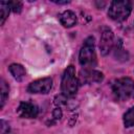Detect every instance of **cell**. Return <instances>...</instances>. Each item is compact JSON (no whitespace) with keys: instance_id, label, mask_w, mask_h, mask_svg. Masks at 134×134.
Instances as JSON below:
<instances>
[{"instance_id":"1","label":"cell","mask_w":134,"mask_h":134,"mask_svg":"<svg viewBox=\"0 0 134 134\" xmlns=\"http://www.w3.org/2000/svg\"><path fill=\"white\" fill-rule=\"evenodd\" d=\"M79 62L85 69H93L96 65V54L94 49V38L88 37L82 46L79 54Z\"/></svg>"},{"instance_id":"2","label":"cell","mask_w":134,"mask_h":134,"mask_svg":"<svg viewBox=\"0 0 134 134\" xmlns=\"http://www.w3.org/2000/svg\"><path fill=\"white\" fill-rule=\"evenodd\" d=\"M79 88V80L75 76V68L73 65H69L62 76L61 82V91L63 95L69 97L74 95L77 92Z\"/></svg>"},{"instance_id":"3","label":"cell","mask_w":134,"mask_h":134,"mask_svg":"<svg viewBox=\"0 0 134 134\" xmlns=\"http://www.w3.org/2000/svg\"><path fill=\"white\" fill-rule=\"evenodd\" d=\"M132 12V3L128 0H114L111 2L108 16L114 21H125L128 19Z\"/></svg>"},{"instance_id":"4","label":"cell","mask_w":134,"mask_h":134,"mask_svg":"<svg viewBox=\"0 0 134 134\" xmlns=\"http://www.w3.org/2000/svg\"><path fill=\"white\" fill-rule=\"evenodd\" d=\"M112 92L119 100H127L134 92V81L130 77L116 80L112 85Z\"/></svg>"},{"instance_id":"5","label":"cell","mask_w":134,"mask_h":134,"mask_svg":"<svg viewBox=\"0 0 134 134\" xmlns=\"http://www.w3.org/2000/svg\"><path fill=\"white\" fill-rule=\"evenodd\" d=\"M114 44V35L109 27H103L99 40V50L102 55H107Z\"/></svg>"},{"instance_id":"6","label":"cell","mask_w":134,"mask_h":134,"mask_svg":"<svg viewBox=\"0 0 134 134\" xmlns=\"http://www.w3.org/2000/svg\"><path fill=\"white\" fill-rule=\"evenodd\" d=\"M51 87H52V80L50 77H43L31 82L27 87V91L30 93L46 94L50 91Z\"/></svg>"},{"instance_id":"7","label":"cell","mask_w":134,"mask_h":134,"mask_svg":"<svg viewBox=\"0 0 134 134\" xmlns=\"http://www.w3.org/2000/svg\"><path fill=\"white\" fill-rule=\"evenodd\" d=\"M104 79V74L100 71L94 69H84L80 72V82L82 84L99 83Z\"/></svg>"},{"instance_id":"8","label":"cell","mask_w":134,"mask_h":134,"mask_svg":"<svg viewBox=\"0 0 134 134\" xmlns=\"http://www.w3.org/2000/svg\"><path fill=\"white\" fill-rule=\"evenodd\" d=\"M17 113L21 118H35L37 117L39 110L36 105L28 102H22L17 109Z\"/></svg>"},{"instance_id":"9","label":"cell","mask_w":134,"mask_h":134,"mask_svg":"<svg viewBox=\"0 0 134 134\" xmlns=\"http://www.w3.org/2000/svg\"><path fill=\"white\" fill-rule=\"evenodd\" d=\"M60 22L64 27H72L76 24V16L72 10H65L60 15Z\"/></svg>"},{"instance_id":"10","label":"cell","mask_w":134,"mask_h":134,"mask_svg":"<svg viewBox=\"0 0 134 134\" xmlns=\"http://www.w3.org/2000/svg\"><path fill=\"white\" fill-rule=\"evenodd\" d=\"M8 70H9L10 74L13 75V77H14L16 81H18V82H22V81H23V79L25 77L26 71H25L24 67H23L21 64L14 63V64L9 65Z\"/></svg>"},{"instance_id":"11","label":"cell","mask_w":134,"mask_h":134,"mask_svg":"<svg viewBox=\"0 0 134 134\" xmlns=\"http://www.w3.org/2000/svg\"><path fill=\"white\" fill-rule=\"evenodd\" d=\"M10 10V5L8 1H1L0 2V24L3 25L5 20L8 17Z\"/></svg>"},{"instance_id":"12","label":"cell","mask_w":134,"mask_h":134,"mask_svg":"<svg viewBox=\"0 0 134 134\" xmlns=\"http://www.w3.org/2000/svg\"><path fill=\"white\" fill-rule=\"evenodd\" d=\"M0 86H1V88H0V94H1V104H0V108L2 109L3 107H4V105H5V102H6V99H7V97H8V92H9V87H8V85H7V83L3 80V79H1V84H0Z\"/></svg>"},{"instance_id":"13","label":"cell","mask_w":134,"mask_h":134,"mask_svg":"<svg viewBox=\"0 0 134 134\" xmlns=\"http://www.w3.org/2000/svg\"><path fill=\"white\" fill-rule=\"evenodd\" d=\"M124 125L126 128L134 127V106L124 114Z\"/></svg>"},{"instance_id":"14","label":"cell","mask_w":134,"mask_h":134,"mask_svg":"<svg viewBox=\"0 0 134 134\" xmlns=\"http://www.w3.org/2000/svg\"><path fill=\"white\" fill-rule=\"evenodd\" d=\"M9 5H10V9L16 14L21 13L22 7H23V5L20 1H9Z\"/></svg>"},{"instance_id":"15","label":"cell","mask_w":134,"mask_h":134,"mask_svg":"<svg viewBox=\"0 0 134 134\" xmlns=\"http://www.w3.org/2000/svg\"><path fill=\"white\" fill-rule=\"evenodd\" d=\"M9 130V127H8V124H6L5 120H1V134H5L6 131Z\"/></svg>"},{"instance_id":"16","label":"cell","mask_w":134,"mask_h":134,"mask_svg":"<svg viewBox=\"0 0 134 134\" xmlns=\"http://www.w3.org/2000/svg\"><path fill=\"white\" fill-rule=\"evenodd\" d=\"M52 115H53V117L55 119H60L62 117V111H61V109L60 108H55L53 110V112H52Z\"/></svg>"},{"instance_id":"17","label":"cell","mask_w":134,"mask_h":134,"mask_svg":"<svg viewBox=\"0 0 134 134\" xmlns=\"http://www.w3.org/2000/svg\"><path fill=\"white\" fill-rule=\"evenodd\" d=\"M55 3H58V4H67V3H69V1H54Z\"/></svg>"}]
</instances>
